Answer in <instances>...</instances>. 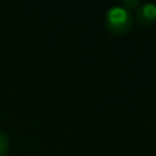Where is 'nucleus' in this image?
Wrapping results in <instances>:
<instances>
[{
  "instance_id": "nucleus-3",
  "label": "nucleus",
  "mask_w": 156,
  "mask_h": 156,
  "mask_svg": "<svg viewBox=\"0 0 156 156\" xmlns=\"http://www.w3.org/2000/svg\"><path fill=\"white\" fill-rule=\"evenodd\" d=\"M10 148V140L4 130L0 129V156H5Z\"/></svg>"
},
{
  "instance_id": "nucleus-4",
  "label": "nucleus",
  "mask_w": 156,
  "mask_h": 156,
  "mask_svg": "<svg viewBox=\"0 0 156 156\" xmlns=\"http://www.w3.org/2000/svg\"><path fill=\"white\" fill-rule=\"evenodd\" d=\"M121 7H123L125 10H127L130 12V11H134L140 7V2L138 0H123Z\"/></svg>"
},
{
  "instance_id": "nucleus-2",
  "label": "nucleus",
  "mask_w": 156,
  "mask_h": 156,
  "mask_svg": "<svg viewBox=\"0 0 156 156\" xmlns=\"http://www.w3.org/2000/svg\"><path fill=\"white\" fill-rule=\"evenodd\" d=\"M136 19L141 26H154L156 23V4L155 3L140 4V7L136 10Z\"/></svg>"
},
{
  "instance_id": "nucleus-1",
  "label": "nucleus",
  "mask_w": 156,
  "mask_h": 156,
  "mask_svg": "<svg viewBox=\"0 0 156 156\" xmlns=\"http://www.w3.org/2000/svg\"><path fill=\"white\" fill-rule=\"evenodd\" d=\"M134 19L132 12L125 10L121 5H112L104 15V26L108 33L115 36H123L132 30Z\"/></svg>"
}]
</instances>
